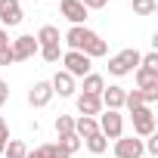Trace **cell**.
Returning a JSON list of instances; mask_svg holds the SVG:
<instances>
[{"label": "cell", "instance_id": "23", "mask_svg": "<svg viewBox=\"0 0 158 158\" xmlns=\"http://www.w3.org/2000/svg\"><path fill=\"white\" fill-rule=\"evenodd\" d=\"M37 53L44 56V62H59V59H62V47H59V44H53V47H40Z\"/></svg>", "mask_w": 158, "mask_h": 158}, {"label": "cell", "instance_id": "1", "mask_svg": "<svg viewBox=\"0 0 158 158\" xmlns=\"http://www.w3.org/2000/svg\"><path fill=\"white\" fill-rule=\"evenodd\" d=\"M65 44H68V50H77V53H84L90 59H99V56L109 53V44L96 31H90L87 25H71L65 31Z\"/></svg>", "mask_w": 158, "mask_h": 158}, {"label": "cell", "instance_id": "33", "mask_svg": "<svg viewBox=\"0 0 158 158\" xmlns=\"http://www.w3.org/2000/svg\"><path fill=\"white\" fill-rule=\"evenodd\" d=\"M0 124H3V118H0Z\"/></svg>", "mask_w": 158, "mask_h": 158}, {"label": "cell", "instance_id": "7", "mask_svg": "<svg viewBox=\"0 0 158 158\" xmlns=\"http://www.w3.org/2000/svg\"><path fill=\"white\" fill-rule=\"evenodd\" d=\"M143 139L139 136H121L115 139V158H143Z\"/></svg>", "mask_w": 158, "mask_h": 158}, {"label": "cell", "instance_id": "25", "mask_svg": "<svg viewBox=\"0 0 158 158\" xmlns=\"http://www.w3.org/2000/svg\"><path fill=\"white\" fill-rule=\"evenodd\" d=\"M40 149H44V155H47V158H71L59 143H47V146H40Z\"/></svg>", "mask_w": 158, "mask_h": 158}, {"label": "cell", "instance_id": "21", "mask_svg": "<svg viewBox=\"0 0 158 158\" xmlns=\"http://www.w3.org/2000/svg\"><path fill=\"white\" fill-rule=\"evenodd\" d=\"M158 10V0H133V13L136 16H152Z\"/></svg>", "mask_w": 158, "mask_h": 158}, {"label": "cell", "instance_id": "12", "mask_svg": "<svg viewBox=\"0 0 158 158\" xmlns=\"http://www.w3.org/2000/svg\"><path fill=\"white\" fill-rule=\"evenodd\" d=\"M77 112L81 115H87V118H96L99 112H102V102H99V96H93V93H77Z\"/></svg>", "mask_w": 158, "mask_h": 158}, {"label": "cell", "instance_id": "24", "mask_svg": "<svg viewBox=\"0 0 158 158\" xmlns=\"http://www.w3.org/2000/svg\"><path fill=\"white\" fill-rule=\"evenodd\" d=\"M139 106H146V102H143V93H139V90H130V93L124 96V109L133 112V109H139Z\"/></svg>", "mask_w": 158, "mask_h": 158}, {"label": "cell", "instance_id": "28", "mask_svg": "<svg viewBox=\"0 0 158 158\" xmlns=\"http://www.w3.org/2000/svg\"><path fill=\"white\" fill-rule=\"evenodd\" d=\"M81 3H84V10L90 13V10H106V6H109V0H81Z\"/></svg>", "mask_w": 158, "mask_h": 158}, {"label": "cell", "instance_id": "10", "mask_svg": "<svg viewBox=\"0 0 158 158\" xmlns=\"http://www.w3.org/2000/svg\"><path fill=\"white\" fill-rule=\"evenodd\" d=\"M10 47H13V56H16V62H22V59H31V56L40 50V47H37V40H34L31 34H22V37H16Z\"/></svg>", "mask_w": 158, "mask_h": 158}, {"label": "cell", "instance_id": "20", "mask_svg": "<svg viewBox=\"0 0 158 158\" xmlns=\"http://www.w3.org/2000/svg\"><path fill=\"white\" fill-rule=\"evenodd\" d=\"M56 133H59V136L74 133V118H71V115H59V118H56Z\"/></svg>", "mask_w": 158, "mask_h": 158}, {"label": "cell", "instance_id": "5", "mask_svg": "<svg viewBox=\"0 0 158 158\" xmlns=\"http://www.w3.org/2000/svg\"><path fill=\"white\" fill-rule=\"evenodd\" d=\"M62 71H68L71 77H87L90 74V65H93V59L90 56H84V53H77V50H68V53H62Z\"/></svg>", "mask_w": 158, "mask_h": 158}, {"label": "cell", "instance_id": "32", "mask_svg": "<svg viewBox=\"0 0 158 158\" xmlns=\"http://www.w3.org/2000/svg\"><path fill=\"white\" fill-rule=\"evenodd\" d=\"M3 44H10V34H6V28H0V47Z\"/></svg>", "mask_w": 158, "mask_h": 158}, {"label": "cell", "instance_id": "4", "mask_svg": "<svg viewBox=\"0 0 158 158\" xmlns=\"http://www.w3.org/2000/svg\"><path fill=\"white\" fill-rule=\"evenodd\" d=\"M130 121H133V133H136L139 139H146V136L155 133V112H152V106L133 109V112H130Z\"/></svg>", "mask_w": 158, "mask_h": 158}, {"label": "cell", "instance_id": "18", "mask_svg": "<svg viewBox=\"0 0 158 158\" xmlns=\"http://www.w3.org/2000/svg\"><path fill=\"white\" fill-rule=\"evenodd\" d=\"M84 146H87L93 155H102V152L109 149V139H106L102 133H93V136H87V139H84Z\"/></svg>", "mask_w": 158, "mask_h": 158}, {"label": "cell", "instance_id": "8", "mask_svg": "<svg viewBox=\"0 0 158 158\" xmlns=\"http://www.w3.org/2000/svg\"><path fill=\"white\" fill-rule=\"evenodd\" d=\"M124 96H127V90L118 87V84H112V87H106V90L99 93V102H102V109H109V112H121V109H124Z\"/></svg>", "mask_w": 158, "mask_h": 158}, {"label": "cell", "instance_id": "16", "mask_svg": "<svg viewBox=\"0 0 158 158\" xmlns=\"http://www.w3.org/2000/svg\"><path fill=\"white\" fill-rule=\"evenodd\" d=\"M34 40H37V47H53V44H59L62 37H59V28H56V25H44Z\"/></svg>", "mask_w": 158, "mask_h": 158}, {"label": "cell", "instance_id": "11", "mask_svg": "<svg viewBox=\"0 0 158 158\" xmlns=\"http://www.w3.org/2000/svg\"><path fill=\"white\" fill-rule=\"evenodd\" d=\"M59 10H62V16H65L71 25H84V22H87V10H84L81 0H62Z\"/></svg>", "mask_w": 158, "mask_h": 158}, {"label": "cell", "instance_id": "22", "mask_svg": "<svg viewBox=\"0 0 158 158\" xmlns=\"http://www.w3.org/2000/svg\"><path fill=\"white\" fill-rule=\"evenodd\" d=\"M81 143H84V139H81V136H74V133H68V136H59V146H62V149H65L68 155L81 149Z\"/></svg>", "mask_w": 158, "mask_h": 158}, {"label": "cell", "instance_id": "14", "mask_svg": "<svg viewBox=\"0 0 158 158\" xmlns=\"http://www.w3.org/2000/svg\"><path fill=\"white\" fill-rule=\"evenodd\" d=\"M93 133H99V124H96V118H87V115L74 118V136L87 139V136H93Z\"/></svg>", "mask_w": 158, "mask_h": 158}, {"label": "cell", "instance_id": "17", "mask_svg": "<svg viewBox=\"0 0 158 158\" xmlns=\"http://www.w3.org/2000/svg\"><path fill=\"white\" fill-rule=\"evenodd\" d=\"M102 90H106V81H102V74H93V71H90V74L84 77V93H93V96H99Z\"/></svg>", "mask_w": 158, "mask_h": 158}, {"label": "cell", "instance_id": "15", "mask_svg": "<svg viewBox=\"0 0 158 158\" xmlns=\"http://www.w3.org/2000/svg\"><path fill=\"white\" fill-rule=\"evenodd\" d=\"M133 77H136V87L139 90H149V87H158V71H152V68H136L133 71Z\"/></svg>", "mask_w": 158, "mask_h": 158}, {"label": "cell", "instance_id": "6", "mask_svg": "<svg viewBox=\"0 0 158 158\" xmlns=\"http://www.w3.org/2000/svg\"><path fill=\"white\" fill-rule=\"evenodd\" d=\"M22 3L19 0H0V28H16V25H22Z\"/></svg>", "mask_w": 158, "mask_h": 158}, {"label": "cell", "instance_id": "19", "mask_svg": "<svg viewBox=\"0 0 158 158\" xmlns=\"http://www.w3.org/2000/svg\"><path fill=\"white\" fill-rule=\"evenodd\" d=\"M25 155H28V146L22 139H10L3 149V158H25Z\"/></svg>", "mask_w": 158, "mask_h": 158}, {"label": "cell", "instance_id": "30", "mask_svg": "<svg viewBox=\"0 0 158 158\" xmlns=\"http://www.w3.org/2000/svg\"><path fill=\"white\" fill-rule=\"evenodd\" d=\"M6 99H10V84H6V81H0V109H3Z\"/></svg>", "mask_w": 158, "mask_h": 158}, {"label": "cell", "instance_id": "27", "mask_svg": "<svg viewBox=\"0 0 158 158\" xmlns=\"http://www.w3.org/2000/svg\"><path fill=\"white\" fill-rule=\"evenodd\" d=\"M13 62H16L13 47H10V44H3V47H0V65H13Z\"/></svg>", "mask_w": 158, "mask_h": 158}, {"label": "cell", "instance_id": "31", "mask_svg": "<svg viewBox=\"0 0 158 158\" xmlns=\"http://www.w3.org/2000/svg\"><path fill=\"white\" fill-rule=\"evenodd\" d=\"M25 158H47V155H44V149H34V152H28Z\"/></svg>", "mask_w": 158, "mask_h": 158}, {"label": "cell", "instance_id": "3", "mask_svg": "<svg viewBox=\"0 0 158 158\" xmlns=\"http://www.w3.org/2000/svg\"><path fill=\"white\" fill-rule=\"evenodd\" d=\"M96 124H99V133L106 136V139H121L124 136V115L121 112H99V118H96Z\"/></svg>", "mask_w": 158, "mask_h": 158}, {"label": "cell", "instance_id": "29", "mask_svg": "<svg viewBox=\"0 0 158 158\" xmlns=\"http://www.w3.org/2000/svg\"><path fill=\"white\" fill-rule=\"evenodd\" d=\"M6 143H10V127H6V124H0V155H3Z\"/></svg>", "mask_w": 158, "mask_h": 158}, {"label": "cell", "instance_id": "9", "mask_svg": "<svg viewBox=\"0 0 158 158\" xmlns=\"http://www.w3.org/2000/svg\"><path fill=\"white\" fill-rule=\"evenodd\" d=\"M56 93H53V87H50V81H37L31 90H28V106H34V109H44V106H50V99H53Z\"/></svg>", "mask_w": 158, "mask_h": 158}, {"label": "cell", "instance_id": "13", "mask_svg": "<svg viewBox=\"0 0 158 158\" xmlns=\"http://www.w3.org/2000/svg\"><path fill=\"white\" fill-rule=\"evenodd\" d=\"M50 87H53V93H59V96H74V77H71L68 71H56L53 81H50Z\"/></svg>", "mask_w": 158, "mask_h": 158}, {"label": "cell", "instance_id": "2", "mask_svg": "<svg viewBox=\"0 0 158 158\" xmlns=\"http://www.w3.org/2000/svg\"><path fill=\"white\" fill-rule=\"evenodd\" d=\"M139 59H143V53L133 50V47H127V50H121L118 56L109 59V71H112L115 77H124V74H130V71L139 68Z\"/></svg>", "mask_w": 158, "mask_h": 158}, {"label": "cell", "instance_id": "26", "mask_svg": "<svg viewBox=\"0 0 158 158\" xmlns=\"http://www.w3.org/2000/svg\"><path fill=\"white\" fill-rule=\"evenodd\" d=\"M139 65H143V68H152V71H158V53H155V50H152V53H146V56L139 59Z\"/></svg>", "mask_w": 158, "mask_h": 158}]
</instances>
